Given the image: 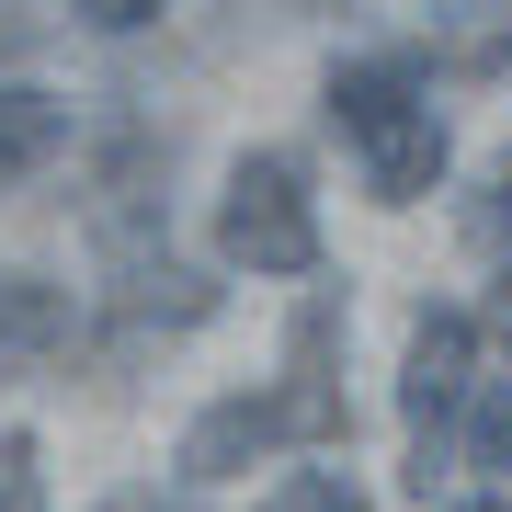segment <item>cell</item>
I'll return each instance as SVG.
<instances>
[{"instance_id":"3","label":"cell","mask_w":512,"mask_h":512,"mask_svg":"<svg viewBox=\"0 0 512 512\" xmlns=\"http://www.w3.org/2000/svg\"><path fill=\"white\" fill-rule=\"evenodd\" d=\"M217 251L239 274H319V205L296 148H251L217 194Z\"/></svg>"},{"instance_id":"12","label":"cell","mask_w":512,"mask_h":512,"mask_svg":"<svg viewBox=\"0 0 512 512\" xmlns=\"http://www.w3.org/2000/svg\"><path fill=\"white\" fill-rule=\"evenodd\" d=\"M490 330H501V342H512V285H501V308H490Z\"/></svg>"},{"instance_id":"2","label":"cell","mask_w":512,"mask_h":512,"mask_svg":"<svg viewBox=\"0 0 512 512\" xmlns=\"http://www.w3.org/2000/svg\"><path fill=\"white\" fill-rule=\"evenodd\" d=\"M353 410L330 399L319 376H274L251 387V399H217L183 421V490H217V478H251L262 456H285V444H342Z\"/></svg>"},{"instance_id":"10","label":"cell","mask_w":512,"mask_h":512,"mask_svg":"<svg viewBox=\"0 0 512 512\" xmlns=\"http://www.w3.org/2000/svg\"><path fill=\"white\" fill-rule=\"evenodd\" d=\"M478 239H512V160L490 171V205H478Z\"/></svg>"},{"instance_id":"13","label":"cell","mask_w":512,"mask_h":512,"mask_svg":"<svg viewBox=\"0 0 512 512\" xmlns=\"http://www.w3.org/2000/svg\"><path fill=\"white\" fill-rule=\"evenodd\" d=\"M456 512H501V501H456Z\"/></svg>"},{"instance_id":"6","label":"cell","mask_w":512,"mask_h":512,"mask_svg":"<svg viewBox=\"0 0 512 512\" xmlns=\"http://www.w3.org/2000/svg\"><path fill=\"white\" fill-rule=\"evenodd\" d=\"M0 353H69V285L0 274Z\"/></svg>"},{"instance_id":"11","label":"cell","mask_w":512,"mask_h":512,"mask_svg":"<svg viewBox=\"0 0 512 512\" xmlns=\"http://www.w3.org/2000/svg\"><path fill=\"white\" fill-rule=\"evenodd\" d=\"M103 512H205V501H194V490H114Z\"/></svg>"},{"instance_id":"5","label":"cell","mask_w":512,"mask_h":512,"mask_svg":"<svg viewBox=\"0 0 512 512\" xmlns=\"http://www.w3.org/2000/svg\"><path fill=\"white\" fill-rule=\"evenodd\" d=\"M69 148V103H46L35 80H0V183H35Z\"/></svg>"},{"instance_id":"7","label":"cell","mask_w":512,"mask_h":512,"mask_svg":"<svg viewBox=\"0 0 512 512\" xmlns=\"http://www.w3.org/2000/svg\"><path fill=\"white\" fill-rule=\"evenodd\" d=\"M262 512H376V501H365V490H353V478H342V467H296V478H285V490H274V501H262Z\"/></svg>"},{"instance_id":"1","label":"cell","mask_w":512,"mask_h":512,"mask_svg":"<svg viewBox=\"0 0 512 512\" xmlns=\"http://www.w3.org/2000/svg\"><path fill=\"white\" fill-rule=\"evenodd\" d=\"M330 126L353 137V160H365L376 205H421V194L444 183V114L421 103V80L387 69V57L330 69Z\"/></svg>"},{"instance_id":"9","label":"cell","mask_w":512,"mask_h":512,"mask_svg":"<svg viewBox=\"0 0 512 512\" xmlns=\"http://www.w3.org/2000/svg\"><path fill=\"white\" fill-rule=\"evenodd\" d=\"M80 23H92V35H137V23H160L171 0H69Z\"/></svg>"},{"instance_id":"8","label":"cell","mask_w":512,"mask_h":512,"mask_svg":"<svg viewBox=\"0 0 512 512\" xmlns=\"http://www.w3.org/2000/svg\"><path fill=\"white\" fill-rule=\"evenodd\" d=\"M0 512H46V467H35V433H0Z\"/></svg>"},{"instance_id":"4","label":"cell","mask_w":512,"mask_h":512,"mask_svg":"<svg viewBox=\"0 0 512 512\" xmlns=\"http://www.w3.org/2000/svg\"><path fill=\"white\" fill-rule=\"evenodd\" d=\"M467 387H478V319L467 308H433L410 330V376H399V421H410V478L421 456L444 444V421L467 410Z\"/></svg>"}]
</instances>
